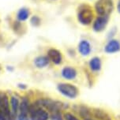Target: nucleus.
I'll list each match as a JSON object with an SVG mask.
<instances>
[{"label":"nucleus","instance_id":"obj_1","mask_svg":"<svg viewBox=\"0 0 120 120\" xmlns=\"http://www.w3.org/2000/svg\"><path fill=\"white\" fill-rule=\"evenodd\" d=\"M113 3L111 0H98L96 4V10L100 16L108 15L112 11Z\"/></svg>","mask_w":120,"mask_h":120},{"label":"nucleus","instance_id":"obj_6","mask_svg":"<svg viewBox=\"0 0 120 120\" xmlns=\"http://www.w3.org/2000/svg\"><path fill=\"white\" fill-rule=\"evenodd\" d=\"M120 50V43L118 40H110L105 47V51L108 53H115Z\"/></svg>","mask_w":120,"mask_h":120},{"label":"nucleus","instance_id":"obj_2","mask_svg":"<svg viewBox=\"0 0 120 120\" xmlns=\"http://www.w3.org/2000/svg\"><path fill=\"white\" fill-rule=\"evenodd\" d=\"M58 89L63 95L67 96L69 98L76 97L78 94V90L74 85L70 84H66V83H61L58 85Z\"/></svg>","mask_w":120,"mask_h":120},{"label":"nucleus","instance_id":"obj_17","mask_svg":"<svg viewBox=\"0 0 120 120\" xmlns=\"http://www.w3.org/2000/svg\"><path fill=\"white\" fill-rule=\"evenodd\" d=\"M31 22H32V24L34 25H39V24H40V18H38V17L35 16V17H33V18H32Z\"/></svg>","mask_w":120,"mask_h":120},{"label":"nucleus","instance_id":"obj_10","mask_svg":"<svg viewBox=\"0 0 120 120\" xmlns=\"http://www.w3.org/2000/svg\"><path fill=\"white\" fill-rule=\"evenodd\" d=\"M89 66L93 71H99L101 68V61L100 58H93L89 62Z\"/></svg>","mask_w":120,"mask_h":120},{"label":"nucleus","instance_id":"obj_8","mask_svg":"<svg viewBox=\"0 0 120 120\" xmlns=\"http://www.w3.org/2000/svg\"><path fill=\"white\" fill-rule=\"evenodd\" d=\"M0 111L5 113L6 115H10V108H9V101L6 96L0 95Z\"/></svg>","mask_w":120,"mask_h":120},{"label":"nucleus","instance_id":"obj_9","mask_svg":"<svg viewBox=\"0 0 120 120\" xmlns=\"http://www.w3.org/2000/svg\"><path fill=\"white\" fill-rule=\"evenodd\" d=\"M62 75L64 78L67 80H73L76 78L77 72L72 67H65L62 71Z\"/></svg>","mask_w":120,"mask_h":120},{"label":"nucleus","instance_id":"obj_4","mask_svg":"<svg viewBox=\"0 0 120 120\" xmlns=\"http://www.w3.org/2000/svg\"><path fill=\"white\" fill-rule=\"evenodd\" d=\"M109 17L108 15H104V16H100L96 18L93 24V29L96 32H100L106 27L107 24H108Z\"/></svg>","mask_w":120,"mask_h":120},{"label":"nucleus","instance_id":"obj_12","mask_svg":"<svg viewBox=\"0 0 120 120\" xmlns=\"http://www.w3.org/2000/svg\"><path fill=\"white\" fill-rule=\"evenodd\" d=\"M93 115L96 119H100V120H108V119H110L108 114H107L105 111L100 110V109H95V110L93 111Z\"/></svg>","mask_w":120,"mask_h":120},{"label":"nucleus","instance_id":"obj_16","mask_svg":"<svg viewBox=\"0 0 120 120\" xmlns=\"http://www.w3.org/2000/svg\"><path fill=\"white\" fill-rule=\"evenodd\" d=\"M64 118H65L66 120H78L74 115H73L72 114H70V113H66V114L64 115Z\"/></svg>","mask_w":120,"mask_h":120},{"label":"nucleus","instance_id":"obj_20","mask_svg":"<svg viewBox=\"0 0 120 120\" xmlns=\"http://www.w3.org/2000/svg\"><path fill=\"white\" fill-rule=\"evenodd\" d=\"M85 120H93V119H85Z\"/></svg>","mask_w":120,"mask_h":120},{"label":"nucleus","instance_id":"obj_3","mask_svg":"<svg viewBox=\"0 0 120 120\" xmlns=\"http://www.w3.org/2000/svg\"><path fill=\"white\" fill-rule=\"evenodd\" d=\"M78 21L83 25H89L93 21V11L89 8H84L78 13Z\"/></svg>","mask_w":120,"mask_h":120},{"label":"nucleus","instance_id":"obj_19","mask_svg":"<svg viewBox=\"0 0 120 120\" xmlns=\"http://www.w3.org/2000/svg\"><path fill=\"white\" fill-rule=\"evenodd\" d=\"M118 10L120 13V1L119 2V4H118Z\"/></svg>","mask_w":120,"mask_h":120},{"label":"nucleus","instance_id":"obj_15","mask_svg":"<svg viewBox=\"0 0 120 120\" xmlns=\"http://www.w3.org/2000/svg\"><path fill=\"white\" fill-rule=\"evenodd\" d=\"M10 104H11V107H12V110H13V112L14 113H17L18 112V110L19 108V101L18 100V98L14 97L13 96L10 100Z\"/></svg>","mask_w":120,"mask_h":120},{"label":"nucleus","instance_id":"obj_21","mask_svg":"<svg viewBox=\"0 0 120 120\" xmlns=\"http://www.w3.org/2000/svg\"><path fill=\"white\" fill-rule=\"evenodd\" d=\"M0 70H1V66H0Z\"/></svg>","mask_w":120,"mask_h":120},{"label":"nucleus","instance_id":"obj_11","mask_svg":"<svg viewBox=\"0 0 120 120\" xmlns=\"http://www.w3.org/2000/svg\"><path fill=\"white\" fill-rule=\"evenodd\" d=\"M48 63H49V59L47 57H45V56L37 57L35 59V62H34L36 66H37L38 68L44 67V66H46L47 65H48Z\"/></svg>","mask_w":120,"mask_h":120},{"label":"nucleus","instance_id":"obj_13","mask_svg":"<svg viewBox=\"0 0 120 120\" xmlns=\"http://www.w3.org/2000/svg\"><path fill=\"white\" fill-rule=\"evenodd\" d=\"M29 10L23 8V9L19 10V12L18 13V18L19 21H25L29 18Z\"/></svg>","mask_w":120,"mask_h":120},{"label":"nucleus","instance_id":"obj_18","mask_svg":"<svg viewBox=\"0 0 120 120\" xmlns=\"http://www.w3.org/2000/svg\"><path fill=\"white\" fill-rule=\"evenodd\" d=\"M18 120H29V119H28V115L20 113V115L18 116Z\"/></svg>","mask_w":120,"mask_h":120},{"label":"nucleus","instance_id":"obj_14","mask_svg":"<svg viewBox=\"0 0 120 120\" xmlns=\"http://www.w3.org/2000/svg\"><path fill=\"white\" fill-rule=\"evenodd\" d=\"M29 111V102L26 99H24L20 104V113L21 114H25L28 115V112Z\"/></svg>","mask_w":120,"mask_h":120},{"label":"nucleus","instance_id":"obj_7","mask_svg":"<svg viewBox=\"0 0 120 120\" xmlns=\"http://www.w3.org/2000/svg\"><path fill=\"white\" fill-rule=\"evenodd\" d=\"M78 51L82 55L86 56L90 54L91 51V47H90L89 43L86 40H82L78 45Z\"/></svg>","mask_w":120,"mask_h":120},{"label":"nucleus","instance_id":"obj_5","mask_svg":"<svg viewBox=\"0 0 120 120\" xmlns=\"http://www.w3.org/2000/svg\"><path fill=\"white\" fill-rule=\"evenodd\" d=\"M48 59L55 64L62 63V55L56 49H50L48 51Z\"/></svg>","mask_w":120,"mask_h":120}]
</instances>
